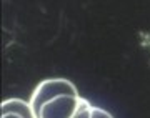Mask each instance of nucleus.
<instances>
[{"label":"nucleus","mask_w":150,"mask_h":118,"mask_svg":"<svg viewBox=\"0 0 150 118\" xmlns=\"http://www.w3.org/2000/svg\"><path fill=\"white\" fill-rule=\"evenodd\" d=\"M82 100L80 95H59L43 103L37 112V118H74Z\"/></svg>","instance_id":"f03ea898"},{"label":"nucleus","mask_w":150,"mask_h":118,"mask_svg":"<svg viewBox=\"0 0 150 118\" xmlns=\"http://www.w3.org/2000/svg\"><path fill=\"white\" fill-rule=\"evenodd\" d=\"M92 105L88 100H82V105H80V108L77 110V113L74 115V118H92Z\"/></svg>","instance_id":"20e7f679"},{"label":"nucleus","mask_w":150,"mask_h":118,"mask_svg":"<svg viewBox=\"0 0 150 118\" xmlns=\"http://www.w3.org/2000/svg\"><path fill=\"white\" fill-rule=\"evenodd\" d=\"M59 95H80V93L77 90V86L67 78H47V80L40 81L30 97V103L35 113L40 110L43 103H47L48 100L59 97Z\"/></svg>","instance_id":"f257e3e1"},{"label":"nucleus","mask_w":150,"mask_h":118,"mask_svg":"<svg viewBox=\"0 0 150 118\" xmlns=\"http://www.w3.org/2000/svg\"><path fill=\"white\" fill-rule=\"evenodd\" d=\"M0 118H23V117H20L18 113L8 112V113H0Z\"/></svg>","instance_id":"423d86ee"},{"label":"nucleus","mask_w":150,"mask_h":118,"mask_svg":"<svg viewBox=\"0 0 150 118\" xmlns=\"http://www.w3.org/2000/svg\"><path fill=\"white\" fill-rule=\"evenodd\" d=\"M8 112L18 113L23 118H37V113L33 110L32 103L25 102V100H20V98H8V100L2 102L0 113H8Z\"/></svg>","instance_id":"7ed1b4c3"},{"label":"nucleus","mask_w":150,"mask_h":118,"mask_svg":"<svg viewBox=\"0 0 150 118\" xmlns=\"http://www.w3.org/2000/svg\"><path fill=\"white\" fill-rule=\"evenodd\" d=\"M92 118H113L107 110L100 107H92Z\"/></svg>","instance_id":"39448f33"}]
</instances>
